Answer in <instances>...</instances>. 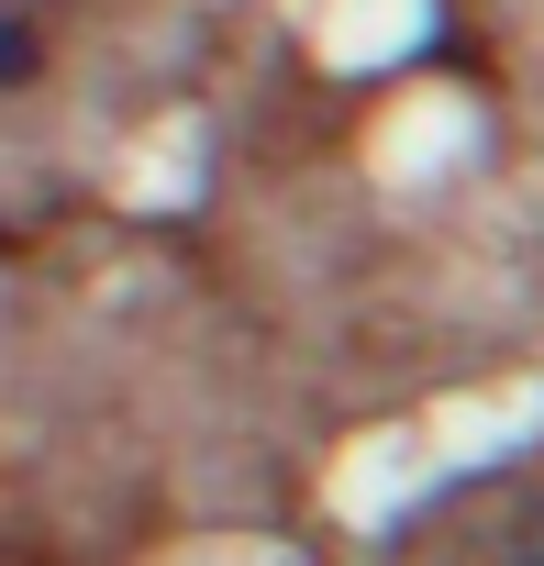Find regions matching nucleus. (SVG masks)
<instances>
[{
	"mask_svg": "<svg viewBox=\"0 0 544 566\" xmlns=\"http://www.w3.org/2000/svg\"><path fill=\"white\" fill-rule=\"evenodd\" d=\"M12 78H34V34H23V23H0V90H12Z\"/></svg>",
	"mask_w": 544,
	"mask_h": 566,
	"instance_id": "obj_1",
	"label": "nucleus"
},
{
	"mask_svg": "<svg viewBox=\"0 0 544 566\" xmlns=\"http://www.w3.org/2000/svg\"><path fill=\"white\" fill-rule=\"evenodd\" d=\"M511 566H544V500H533V511L511 522Z\"/></svg>",
	"mask_w": 544,
	"mask_h": 566,
	"instance_id": "obj_2",
	"label": "nucleus"
}]
</instances>
